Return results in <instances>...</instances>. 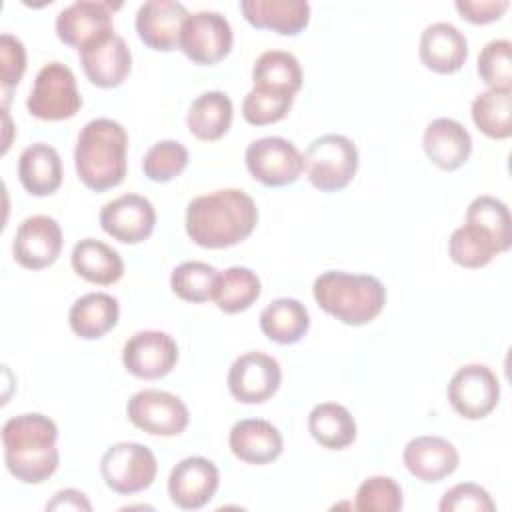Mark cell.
<instances>
[{
	"instance_id": "obj_27",
	"label": "cell",
	"mask_w": 512,
	"mask_h": 512,
	"mask_svg": "<svg viewBox=\"0 0 512 512\" xmlns=\"http://www.w3.org/2000/svg\"><path fill=\"white\" fill-rule=\"evenodd\" d=\"M70 262L80 278L100 286H110L124 274L122 256L112 246L96 238H84L76 242Z\"/></svg>"
},
{
	"instance_id": "obj_17",
	"label": "cell",
	"mask_w": 512,
	"mask_h": 512,
	"mask_svg": "<svg viewBox=\"0 0 512 512\" xmlns=\"http://www.w3.org/2000/svg\"><path fill=\"white\" fill-rule=\"evenodd\" d=\"M220 484V474L214 462L202 456L180 460L168 476L170 500L182 510H198L206 506Z\"/></svg>"
},
{
	"instance_id": "obj_16",
	"label": "cell",
	"mask_w": 512,
	"mask_h": 512,
	"mask_svg": "<svg viewBox=\"0 0 512 512\" xmlns=\"http://www.w3.org/2000/svg\"><path fill=\"white\" fill-rule=\"evenodd\" d=\"M156 224V210L152 202L140 194H122L106 202L100 210L102 230L118 242H144Z\"/></svg>"
},
{
	"instance_id": "obj_18",
	"label": "cell",
	"mask_w": 512,
	"mask_h": 512,
	"mask_svg": "<svg viewBox=\"0 0 512 512\" xmlns=\"http://www.w3.org/2000/svg\"><path fill=\"white\" fill-rule=\"evenodd\" d=\"M186 18L188 10L180 2L148 0L136 12L138 38L152 50L170 52L180 46V32Z\"/></svg>"
},
{
	"instance_id": "obj_19",
	"label": "cell",
	"mask_w": 512,
	"mask_h": 512,
	"mask_svg": "<svg viewBox=\"0 0 512 512\" xmlns=\"http://www.w3.org/2000/svg\"><path fill=\"white\" fill-rule=\"evenodd\" d=\"M80 64L94 86L116 88L132 70V52L122 36L112 34L80 50Z\"/></svg>"
},
{
	"instance_id": "obj_38",
	"label": "cell",
	"mask_w": 512,
	"mask_h": 512,
	"mask_svg": "<svg viewBox=\"0 0 512 512\" xmlns=\"http://www.w3.org/2000/svg\"><path fill=\"white\" fill-rule=\"evenodd\" d=\"M294 96L264 88H252L242 102V116L252 126H266L282 120L292 108Z\"/></svg>"
},
{
	"instance_id": "obj_34",
	"label": "cell",
	"mask_w": 512,
	"mask_h": 512,
	"mask_svg": "<svg viewBox=\"0 0 512 512\" xmlns=\"http://www.w3.org/2000/svg\"><path fill=\"white\" fill-rule=\"evenodd\" d=\"M500 252V246L486 230L468 222L456 228L448 240L450 258L464 268H482Z\"/></svg>"
},
{
	"instance_id": "obj_20",
	"label": "cell",
	"mask_w": 512,
	"mask_h": 512,
	"mask_svg": "<svg viewBox=\"0 0 512 512\" xmlns=\"http://www.w3.org/2000/svg\"><path fill=\"white\" fill-rule=\"evenodd\" d=\"M408 472L422 482H440L454 474L460 456L452 442L440 436H416L402 452Z\"/></svg>"
},
{
	"instance_id": "obj_44",
	"label": "cell",
	"mask_w": 512,
	"mask_h": 512,
	"mask_svg": "<svg viewBox=\"0 0 512 512\" xmlns=\"http://www.w3.org/2000/svg\"><path fill=\"white\" fill-rule=\"evenodd\" d=\"M46 510H92V504L88 502L86 494L74 488L58 490L52 500L46 504Z\"/></svg>"
},
{
	"instance_id": "obj_3",
	"label": "cell",
	"mask_w": 512,
	"mask_h": 512,
	"mask_svg": "<svg viewBox=\"0 0 512 512\" xmlns=\"http://www.w3.org/2000/svg\"><path fill=\"white\" fill-rule=\"evenodd\" d=\"M128 134L112 118H94L84 124L74 148V166L80 182L104 192L118 186L126 176Z\"/></svg>"
},
{
	"instance_id": "obj_1",
	"label": "cell",
	"mask_w": 512,
	"mask_h": 512,
	"mask_svg": "<svg viewBox=\"0 0 512 512\" xmlns=\"http://www.w3.org/2000/svg\"><path fill=\"white\" fill-rule=\"evenodd\" d=\"M258 224V208L246 192L224 188L196 196L186 208V234L202 248H230Z\"/></svg>"
},
{
	"instance_id": "obj_26",
	"label": "cell",
	"mask_w": 512,
	"mask_h": 512,
	"mask_svg": "<svg viewBox=\"0 0 512 512\" xmlns=\"http://www.w3.org/2000/svg\"><path fill=\"white\" fill-rule=\"evenodd\" d=\"M120 316L118 300L106 292H90L78 298L70 312L68 324L72 332L84 340H96L108 334Z\"/></svg>"
},
{
	"instance_id": "obj_42",
	"label": "cell",
	"mask_w": 512,
	"mask_h": 512,
	"mask_svg": "<svg viewBox=\"0 0 512 512\" xmlns=\"http://www.w3.org/2000/svg\"><path fill=\"white\" fill-rule=\"evenodd\" d=\"M438 508L442 512H494L496 504L480 484L462 482L444 492Z\"/></svg>"
},
{
	"instance_id": "obj_2",
	"label": "cell",
	"mask_w": 512,
	"mask_h": 512,
	"mask_svg": "<svg viewBox=\"0 0 512 512\" xmlns=\"http://www.w3.org/2000/svg\"><path fill=\"white\" fill-rule=\"evenodd\" d=\"M58 428L44 414L12 416L2 426L4 464L24 484H40L58 468Z\"/></svg>"
},
{
	"instance_id": "obj_25",
	"label": "cell",
	"mask_w": 512,
	"mask_h": 512,
	"mask_svg": "<svg viewBox=\"0 0 512 512\" xmlns=\"http://www.w3.org/2000/svg\"><path fill=\"white\" fill-rule=\"evenodd\" d=\"M18 178L32 196H50L62 184V160L50 144L36 142L18 158Z\"/></svg>"
},
{
	"instance_id": "obj_23",
	"label": "cell",
	"mask_w": 512,
	"mask_h": 512,
	"mask_svg": "<svg viewBox=\"0 0 512 512\" xmlns=\"http://www.w3.org/2000/svg\"><path fill=\"white\" fill-rule=\"evenodd\" d=\"M240 10L254 28L284 36L300 34L310 22V4L306 0H242Z\"/></svg>"
},
{
	"instance_id": "obj_15",
	"label": "cell",
	"mask_w": 512,
	"mask_h": 512,
	"mask_svg": "<svg viewBox=\"0 0 512 512\" xmlns=\"http://www.w3.org/2000/svg\"><path fill=\"white\" fill-rule=\"evenodd\" d=\"M62 250V228L52 216L36 214L22 220L14 234V260L28 270L52 266Z\"/></svg>"
},
{
	"instance_id": "obj_35",
	"label": "cell",
	"mask_w": 512,
	"mask_h": 512,
	"mask_svg": "<svg viewBox=\"0 0 512 512\" xmlns=\"http://www.w3.org/2000/svg\"><path fill=\"white\" fill-rule=\"evenodd\" d=\"M466 222L476 224L482 230H486L496 244L500 246L502 252H506L512 244V220H510V210L508 206L488 194L476 196L468 210H466Z\"/></svg>"
},
{
	"instance_id": "obj_39",
	"label": "cell",
	"mask_w": 512,
	"mask_h": 512,
	"mask_svg": "<svg viewBox=\"0 0 512 512\" xmlns=\"http://www.w3.org/2000/svg\"><path fill=\"white\" fill-rule=\"evenodd\" d=\"M188 166V150L176 140L156 142L142 160V170L152 182H170Z\"/></svg>"
},
{
	"instance_id": "obj_8",
	"label": "cell",
	"mask_w": 512,
	"mask_h": 512,
	"mask_svg": "<svg viewBox=\"0 0 512 512\" xmlns=\"http://www.w3.org/2000/svg\"><path fill=\"white\" fill-rule=\"evenodd\" d=\"M244 158L252 178L272 188L296 182L304 170L300 150L282 136H264L250 142Z\"/></svg>"
},
{
	"instance_id": "obj_33",
	"label": "cell",
	"mask_w": 512,
	"mask_h": 512,
	"mask_svg": "<svg viewBox=\"0 0 512 512\" xmlns=\"http://www.w3.org/2000/svg\"><path fill=\"white\" fill-rule=\"evenodd\" d=\"M512 92L492 90L480 92L472 100V120L476 128L494 140L510 138L512 134Z\"/></svg>"
},
{
	"instance_id": "obj_4",
	"label": "cell",
	"mask_w": 512,
	"mask_h": 512,
	"mask_svg": "<svg viewBox=\"0 0 512 512\" xmlns=\"http://www.w3.org/2000/svg\"><path fill=\"white\" fill-rule=\"evenodd\" d=\"M312 294L324 312L348 326L368 324L386 306V288L370 274L328 270L314 280Z\"/></svg>"
},
{
	"instance_id": "obj_13",
	"label": "cell",
	"mask_w": 512,
	"mask_h": 512,
	"mask_svg": "<svg viewBox=\"0 0 512 512\" xmlns=\"http://www.w3.org/2000/svg\"><path fill=\"white\" fill-rule=\"evenodd\" d=\"M282 370L276 358L264 352L238 356L228 372V390L242 404H260L280 388Z\"/></svg>"
},
{
	"instance_id": "obj_28",
	"label": "cell",
	"mask_w": 512,
	"mask_h": 512,
	"mask_svg": "<svg viewBox=\"0 0 512 512\" xmlns=\"http://www.w3.org/2000/svg\"><path fill=\"white\" fill-rule=\"evenodd\" d=\"M232 100L220 92L210 90L200 94L188 108L186 126L192 136L204 142L222 138L232 124Z\"/></svg>"
},
{
	"instance_id": "obj_29",
	"label": "cell",
	"mask_w": 512,
	"mask_h": 512,
	"mask_svg": "<svg viewBox=\"0 0 512 512\" xmlns=\"http://www.w3.org/2000/svg\"><path fill=\"white\" fill-rule=\"evenodd\" d=\"M310 326V314L296 298H276L260 312V330L276 344H296Z\"/></svg>"
},
{
	"instance_id": "obj_31",
	"label": "cell",
	"mask_w": 512,
	"mask_h": 512,
	"mask_svg": "<svg viewBox=\"0 0 512 512\" xmlns=\"http://www.w3.org/2000/svg\"><path fill=\"white\" fill-rule=\"evenodd\" d=\"M254 88L296 94L302 88V68L286 50H266L252 66Z\"/></svg>"
},
{
	"instance_id": "obj_12",
	"label": "cell",
	"mask_w": 512,
	"mask_h": 512,
	"mask_svg": "<svg viewBox=\"0 0 512 512\" xmlns=\"http://www.w3.org/2000/svg\"><path fill=\"white\" fill-rule=\"evenodd\" d=\"M116 8L120 4L78 0L56 16V34L66 46L84 50L114 34L112 12Z\"/></svg>"
},
{
	"instance_id": "obj_14",
	"label": "cell",
	"mask_w": 512,
	"mask_h": 512,
	"mask_svg": "<svg viewBox=\"0 0 512 512\" xmlns=\"http://www.w3.org/2000/svg\"><path fill=\"white\" fill-rule=\"evenodd\" d=\"M178 360L176 340L160 330H140L130 336L122 350L124 368L142 380L164 378Z\"/></svg>"
},
{
	"instance_id": "obj_7",
	"label": "cell",
	"mask_w": 512,
	"mask_h": 512,
	"mask_svg": "<svg viewBox=\"0 0 512 512\" xmlns=\"http://www.w3.org/2000/svg\"><path fill=\"white\" fill-rule=\"evenodd\" d=\"M156 470L158 464L154 452L138 442H116L100 460L104 484L112 492L124 496L150 488L156 478Z\"/></svg>"
},
{
	"instance_id": "obj_24",
	"label": "cell",
	"mask_w": 512,
	"mask_h": 512,
	"mask_svg": "<svg viewBox=\"0 0 512 512\" xmlns=\"http://www.w3.org/2000/svg\"><path fill=\"white\" fill-rule=\"evenodd\" d=\"M228 444L232 454L246 464H270L282 454V434L262 418H246L232 426Z\"/></svg>"
},
{
	"instance_id": "obj_21",
	"label": "cell",
	"mask_w": 512,
	"mask_h": 512,
	"mask_svg": "<svg viewBox=\"0 0 512 512\" xmlns=\"http://www.w3.org/2000/svg\"><path fill=\"white\" fill-rule=\"evenodd\" d=\"M418 54L428 70L452 74L458 72L468 58V40L454 24L434 22L420 34Z\"/></svg>"
},
{
	"instance_id": "obj_32",
	"label": "cell",
	"mask_w": 512,
	"mask_h": 512,
	"mask_svg": "<svg viewBox=\"0 0 512 512\" xmlns=\"http://www.w3.org/2000/svg\"><path fill=\"white\" fill-rule=\"evenodd\" d=\"M262 292L260 278L256 272L244 266H232L224 272H218L212 300L216 302L218 310L226 314H236L242 310H248Z\"/></svg>"
},
{
	"instance_id": "obj_37",
	"label": "cell",
	"mask_w": 512,
	"mask_h": 512,
	"mask_svg": "<svg viewBox=\"0 0 512 512\" xmlns=\"http://www.w3.org/2000/svg\"><path fill=\"white\" fill-rule=\"evenodd\" d=\"M512 44L506 38L490 40L478 54V76L492 90L512 92Z\"/></svg>"
},
{
	"instance_id": "obj_11",
	"label": "cell",
	"mask_w": 512,
	"mask_h": 512,
	"mask_svg": "<svg viewBox=\"0 0 512 512\" xmlns=\"http://www.w3.org/2000/svg\"><path fill=\"white\" fill-rule=\"evenodd\" d=\"M450 406L466 420L488 416L500 400V382L484 364H466L448 382Z\"/></svg>"
},
{
	"instance_id": "obj_36",
	"label": "cell",
	"mask_w": 512,
	"mask_h": 512,
	"mask_svg": "<svg viewBox=\"0 0 512 512\" xmlns=\"http://www.w3.org/2000/svg\"><path fill=\"white\" fill-rule=\"evenodd\" d=\"M218 278V270L200 260H188L178 264L170 276L172 292L186 302H206L212 298V290Z\"/></svg>"
},
{
	"instance_id": "obj_9",
	"label": "cell",
	"mask_w": 512,
	"mask_h": 512,
	"mask_svg": "<svg viewBox=\"0 0 512 512\" xmlns=\"http://www.w3.org/2000/svg\"><path fill=\"white\" fill-rule=\"evenodd\" d=\"M234 34L230 22L212 10L188 14L180 32V50L196 64H216L232 50Z\"/></svg>"
},
{
	"instance_id": "obj_40",
	"label": "cell",
	"mask_w": 512,
	"mask_h": 512,
	"mask_svg": "<svg viewBox=\"0 0 512 512\" xmlns=\"http://www.w3.org/2000/svg\"><path fill=\"white\" fill-rule=\"evenodd\" d=\"M356 510L396 512L402 508V488L390 476H370L356 492Z\"/></svg>"
},
{
	"instance_id": "obj_41",
	"label": "cell",
	"mask_w": 512,
	"mask_h": 512,
	"mask_svg": "<svg viewBox=\"0 0 512 512\" xmlns=\"http://www.w3.org/2000/svg\"><path fill=\"white\" fill-rule=\"evenodd\" d=\"M24 70H26V48H24V44L16 36L4 32L0 36V84H2V96H4L2 108L8 106L10 92L22 80Z\"/></svg>"
},
{
	"instance_id": "obj_10",
	"label": "cell",
	"mask_w": 512,
	"mask_h": 512,
	"mask_svg": "<svg viewBox=\"0 0 512 512\" xmlns=\"http://www.w3.org/2000/svg\"><path fill=\"white\" fill-rule=\"evenodd\" d=\"M130 422L152 436H178L186 430L190 414L186 404L166 390H140L126 406Z\"/></svg>"
},
{
	"instance_id": "obj_30",
	"label": "cell",
	"mask_w": 512,
	"mask_h": 512,
	"mask_svg": "<svg viewBox=\"0 0 512 512\" xmlns=\"http://www.w3.org/2000/svg\"><path fill=\"white\" fill-rule=\"evenodd\" d=\"M312 438L330 450H342L356 440V422L346 406L336 402L316 404L308 414Z\"/></svg>"
},
{
	"instance_id": "obj_6",
	"label": "cell",
	"mask_w": 512,
	"mask_h": 512,
	"mask_svg": "<svg viewBox=\"0 0 512 512\" xmlns=\"http://www.w3.org/2000/svg\"><path fill=\"white\" fill-rule=\"evenodd\" d=\"M82 106L74 72L62 62H48L36 74L26 100L28 112L38 120H66Z\"/></svg>"
},
{
	"instance_id": "obj_22",
	"label": "cell",
	"mask_w": 512,
	"mask_h": 512,
	"mask_svg": "<svg viewBox=\"0 0 512 512\" xmlns=\"http://www.w3.org/2000/svg\"><path fill=\"white\" fill-rule=\"evenodd\" d=\"M422 146L428 160L440 170H456L472 154L470 132L454 118L432 120L422 136Z\"/></svg>"
},
{
	"instance_id": "obj_43",
	"label": "cell",
	"mask_w": 512,
	"mask_h": 512,
	"mask_svg": "<svg viewBox=\"0 0 512 512\" xmlns=\"http://www.w3.org/2000/svg\"><path fill=\"white\" fill-rule=\"evenodd\" d=\"M460 16L472 24H488L498 20L510 6L508 0H456Z\"/></svg>"
},
{
	"instance_id": "obj_5",
	"label": "cell",
	"mask_w": 512,
	"mask_h": 512,
	"mask_svg": "<svg viewBox=\"0 0 512 512\" xmlns=\"http://www.w3.org/2000/svg\"><path fill=\"white\" fill-rule=\"evenodd\" d=\"M302 158L310 184L322 192L346 188L358 170V150L354 142L342 134L314 138Z\"/></svg>"
}]
</instances>
